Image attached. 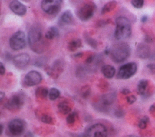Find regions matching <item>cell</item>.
Listing matches in <instances>:
<instances>
[{
    "label": "cell",
    "instance_id": "2",
    "mask_svg": "<svg viewBox=\"0 0 155 137\" xmlns=\"http://www.w3.org/2000/svg\"><path fill=\"white\" fill-rule=\"evenodd\" d=\"M111 60L115 63H121L125 61L130 55L131 47L124 42L113 44L108 50Z\"/></svg>",
    "mask_w": 155,
    "mask_h": 137
},
{
    "label": "cell",
    "instance_id": "31",
    "mask_svg": "<svg viewBox=\"0 0 155 137\" xmlns=\"http://www.w3.org/2000/svg\"><path fill=\"white\" fill-rule=\"evenodd\" d=\"M42 122L46 123V124H51L53 122V119L50 115L47 114H44L41 116V118Z\"/></svg>",
    "mask_w": 155,
    "mask_h": 137
},
{
    "label": "cell",
    "instance_id": "39",
    "mask_svg": "<svg viewBox=\"0 0 155 137\" xmlns=\"http://www.w3.org/2000/svg\"><path fill=\"white\" fill-rule=\"evenodd\" d=\"M4 96H5V93H4V92L0 91V102L3 99V98H4Z\"/></svg>",
    "mask_w": 155,
    "mask_h": 137
},
{
    "label": "cell",
    "instance_id": "7",
    "mask_svg": "<svg viewBox=\"0 0 155 137\" xmlns=\"http://www.w3.org/2000/svg\"><path fill=\"white\" fill-rule=\"evenodd\" d=\"M9 44L13 50L24 49L27 45V38L23 31L19 30L13 33L10 38Z\"/></svg>",
    "mask_w": 155,
    "mask_h": 137
},
{
    "label": "cell",
    "instance_id": "41",
    "mask_svg": "<svg viewBox=\"0 0 155 137\" xmlns=\"http://www.w3.org/2000/svg\"><path fill=\"white\" fill-rule=\"evenodd\" d=\"M2 132H3V125L0 124V135L2 133Z\"/></svg>",
    "mask_w": 155,
    "mask_h": 137
},
{
    "label": "cell",
    "instance_id": "34",
    "mask_svg": "<svg viewBox=\"0 0 155 137\" xmlns=\"http://www.w3.org/2000/svg\"><path fill=\"white\" fill-rule=\"evenodd\" d=\"M147 67L148 68V70H150V72L151 73L155 74V64H154V63L148 64L147 65Z\"/></svg>",
    "mask_w": 155,
    "mask_h": 137
},
{
    "label": "cell",
    "instance_id": "36",
    "mask_svg": "<svg viewBox=\"0 0 155 137\" xmlns=\"http://www.w3.org/2000/svg\"><path fill=\"white\" fill-rule=\"evenodd\" d=\"M120 92L122 94H123L124 95H127L131 93V91L128 89H127V88L122 89L120 90Z\"/></svg>",
    "mask_w": 155,
    "mask_h": 137
},
{
    "label": "cell",
    "instance_id": "38",
    "mask_svg": "<svg viewBox=\"0 0 155 137\" xmlns=\"http://www.w3.org/2000/svg\"><path fill=\"white\" fill-rule=\"evenodd\" d=\"M24 137H34V136H33V135L31 132H27L25 133Z\"/></svg>",
    "mask_w": 155,
    "mask_h": 137
},
{
    "label": "cell",
    "instance_id": "18",
    "mask_svg": "<svg viewBox=\"0 0 155 137\" xmlns=\"http://www.w3.org/2000/svg\"><path fill=\"white\" fill-rule=\"evenodd\" d=\"M73 22V15L71 10H67L61 15L59 22L61 25H70Z\"/></svg>",
    "mask_w": 155,
    "mask_h": 137
},
{
    "label": "cell",
    "instance_id": "6",
    "mask_svg": "<svg viewBox=\"0 0 155 137\" xmlns=\"http://www.w3.org/2000/svg\"><path fill=\"white\" fill-rule=\"evenodd\" d=\"M96 10V4L92 1H88L83 4L79 7L76 15L80 20L87 21L93 16Z\"/></svg>",
    "mask_w": 155,
    "mask_h": 137
},
{
    "label": "cell",
    "instance_id": "43",
    "mask_svg": "<svg viewBox=\"0 0 155 137\" xmlns=\"http://www.w3.org/2000/svg\"><path fill=\"white\" fill-rule=\"evenodd\" d=\"M1 4L0 2V15H1Z\"/></svg>",
    "mask_w": 155,
    "mask_h": 137
},
{
    "label": "cell",
    "instance_id": "44",
    "mask_svg": "<svg viewBox=\"0 0 155 137\" xmlns=\"http://www.w3.org/2000/svg\"><path fill=\"white\" fill-rule=\"evenodd\" d=\"M154 104H155V103H154Z\"/></svg>",
    "mask_w": 155,
    "mask_h": 137
},
{
    "label": "cell",
    "instance_id": "25",
    "mask_svg": "<svg viewBox=\"0 0 155 137\" xmlns=\"http://www.w3.org/2000/svg\"><path fill=\"white\" fill-rule=\"evenodd\" d=\"M84 39H85V41L87 42V43L93 48H96L97 47L98 44H97V41L93 39V38H91V36H90L87 33H85L84 34Z\"/></svg>",
    "mask_w": 155,
    "mask_h": 137
},
{
    "label": "cell",
    "instance_id": "26",
    "mask_svg": "<svg viewBox=\"0 0 155 137\" xmlns=\"http://www.w3.org/2000/svg\"><path fill=\"white\" fill-rule=\"evenodd\" d=\"M60 95V92L59 90L55 88V87H53L51 88L48 93V97L49 99L51 101H54L55 99H56Z\"/></svg>",
    "mask_w": 155,
    "mask_h": 137
},
{
    "label": "cell",
    "instance_id": "35",
    "mask_svg": "<svg viewBox=\"0 0 155 137\" xmlns=\"http://www.w3.org/2000/svg\"><path fill=\"white\" fill-rule=\"evenodd\" d=\"M94 59V55H89L85 60V64H91L93 61Z\"/></svg>",
    "mask_w": 155,
    "mask_h": 137
},
{
    "label": "cell",
    "instance_id": "5",
    "mask_svg": "<svg viewBox=\"0 0 155 137\" xmlns=\"http://www.w3.org/2000/svg\"><path fill=\"white\" fill-rule=\"evenodd\" d=\"M108 131L106 127L101 123H96L88 127L84 133L78 137H107Z\"/></svg>",
    "mask_w": 155,
    "mask_h": 137
},
{
    "label": "cell",
    "instance_id": "3",
    "mask_svg": "<svg viewBox=\"0 0 155 137\" xmlns=\"http://www.w3.org/2000/svg\"><path fill=\"white\" fill-rule=\"evenodd\" d=\"M116 27L114 37L117 40H123L130 37L132 32L131 24L130 20L125 16H119L116 19Z\"/></svg>",
    "mask_w": 155,
    "mask_h": 137
},
{
    "label": "cell",
    "instance_id": "15",
    "mask_svg": "<svg viewBox=\"0 0 155 137\" xmlns=\"http://www.w3.org/2000/svg\"><path fill=\"white\" fill-rule=\"evenodd\" d=\"M116 98L115 92H110L103 95L100 99L99 107L102 109H106L107 107L112 105Z\"/></svg>",
    "mask_w": 155,
    "mask_h": 137
},
{
    "label": "cell",
    "instance_id": "9",
    "mask_svg": "<svg viewBox=\"0 0 155 137\" xmlns=\"http://www.w3.org/2000/svg\"><path fill=\"white\" fill-rule=\"evenodd\" d=\"M62 1L60 0H43L41 7L42 10L50 15H56L61 8Z\"/></svg>",
    "mask_w": 155,
    "mask_h": 137
},
{
    "label": "cell",
    "instance_id": "10",
    "mask_svg": "<svg viewBox=\"0 0 155 137\" xmlns=\"http://www.w3.org/2000/svg\"><path fill=\"white\" fill-rule=\"evenodd\" d=\"M25 101V96L22 93H17L13 95L7 101L5 107L10 111L19 110L23 105Z\"/></svg>",
    "mask_w": 155,
    "mask_h": 137
},
{
    "label": "cell",
    "instance_id": "37",
    "mask_svg": "<svg viewBox=\"0 0 155 137\" xmlns=\"http://www.w3.org/2000/svg\"><path fill=\"white\" fill-rule=\"evenodd\" d=\"M5 72V68L4 64L0 61V75H3Z\"/></svg>",
    "mask_w": 155,
    "mask_h": 137
},
{
    "label": "cell",
    "instance_id": "12",
    "mask_svg": "<svg viewBox=\"0 0 155 137\" xmlns=\"http://www.w3.org/2000/svg\"><path fill=\"white\" fill-rule=\"evenodd\" d=\"M30 56L26 53H21L16 55L12 59L14 65L19 69L25 67L30 62Z\"/></svg>",
    "mask_w": 155,
    "mask_h": 137
},
{
    "label": "cell",
    "instance_id": "16",
    "mask_svg": "<svg viewBox=\"0 0 155 137\" xmlns=\"http://www.w3.org/2000/svg\"><path fill=\"white\" fill-rule=\"evenodd\" d=\"M10 10L18 16H24L27 12V8L25 5L19 1H12L9 4Z\"/></svg>",
    "mask_w": 155,
    "mask_h": 137
},
{
    "label": "cell",
    "instance_id": "27",
    "mask_svg": "<svg viewBox=\"0 0 155 137\" xmlns=\"http://www.w3.org/2000/svg\"><path fill=\"white\" fill-rule=\"evenodd\" d=\"M149 122V118L147 116H145L142 118L139 122H138V127L140 129H145L147 127V124Z\"/></svg>",
    "mask_w": 155,
    "mask_h": 137
},
{
    "label": "cell",
    "instance_id": "22",
    "mask_svg": "<svg viewBox=\"0 0 155 137\" xmlns=\"http://www.w3.org/2000/svg\"><path fill=\"white\" fill-rule=\"evenodd\" d=\"M82 41L80 39L71 40L68 44V49L71 52H74L82 46Z\"/></svg>",
    "mask_w": 155,
    "mask_h": 137
},
{
    "label": "cell",
    "instance_id": "24",
    "mask_svg": "<svg viewBox=\"0 0 155 137\" xmlns=\"http://www.w3.org/2000/svg\"><path fill=\"white\" fill-rule=\"evenodd\" d=\"M116 4H117V2L115 1H109L103 6L101 10V14L104 15L112 11L116 7Z\"/></svg>",
    "mask_w": 155,
    "mask_h": 137
},
{
    "label": "cell",
    "instance_id": "17",
    "mask_svg": "<svg viewBox=\"0 0 155 137\" xmlns=\"http://www.w3.org/2000/svg\"><path fill=\"white\" fill-rule=\"evenodd\" d=\"M150 81L147 79H140L137 86V91L139 95L146 96L148 95V93L150 92V87H149Z\"/></svg>",
    "mask_w": 155,
    "mask_h": 137
},
{
    "label": "cell",
    "instance_id": "8",
    "mask_svg": "<svg viewBox=\"0 0 155 137\" xmlns=\"http://www.w3.org/2000/svg\"><path fill=\"white\" fill-rule=\"evenodd\" d=\"M137 67L134 62H128L121 65L116 74V78L119 79H127L132 77L137 72Z\"/></svg>",
    "mask_w": 155,
    "mask_h": 137
},
{
    "label": "cell",
    "instance_id": "21",
    "mask_svg": "<svg viewBox=\"0 0 155 137\" xmlns=\"http://www.w3.org/2000/svg\"><path fill=\"white\" fill-rule=\"evenodd\" d=\"M58 107L59 112L64 115L69 113L71 110V107L70 103L67 101H62L60 102L58 105Z\"/></svg>",
    "mask_w": 155,
    "mask_h": 137
},
{
    "label": "cell",
    "instance_id": "13",
    "mask_svg": "<svg viewBox=\"0 0 155 137\" xmlns=\"http://www.w3.org/2000/svg\"><path fill=\"white\" fill-rule=\"evenodd\" d=\"M136 54L137 56L141 59H154V54L151 53L150 47L143 43L138 45L136 49Z\"/></svg>",
    "mask_w": 155,
    "mask_h": 137
},
{
    "label": "cell",
    "instance_id": "28",
    "mask_svg": "<svg viewBox=\"0 0 155 137\" xmlns=\"http://www.w3.org/2000/svg\"><path fill=\"white\" fill-rule=\"evenodd\" d=\"M144 2L143 0H132L131 4L136 8H141L144 5Z\"/></svg>",
    "mask_w": 155,
    "mask_h": 137
},
{
    "label": "cell",
    "instance_id": "33",
    "mask_svg": "<svg viewBox=\"0 0 155 137\" xmlns=\"http://www.w3.org/2000/svg\"><path fill=\"white\" fill-rule=\"evenodd\" d=\"M114 115L117 118H121L124 115V112L123 110H122L120 109H118L115 110Z\"/></svg>",
    "mask_w": 155,
    "mask_h": 137
},
{
    "label": "cell",
    "instance_id": "19",
    "mask_svg": "<svg viewBox=\"0 0 155 137\" xmlns=\"http://www.w3.org/2000/svg\"><path fill=\"white\" fill-rule=\"evenodd\" d=\"M101 72L103 75L106 78L111 79L114 76L116 73V69L111 65L107 64V65H104L102 67Z\"/></svg>",
    "mask_w": 155,
    "mask_h": 137
},
{
    "label": "cell",
    "instance_id": "23",
    "mask_svg": "<svg viewBox=\"0 0 155 137\" xmlns=\"http://www.w3.org/2000/svg\"><path fill=\"white\" fill-rule=\"evenodd\" d=\"M48 90L45 87H39L35 91L36 96L39 99H45L48 95Z\"/></svg>",
    "mask_w": 155,
    "mask_h": 137
},
{
    "label": "cell",
    "instance_id": "11",
    "mask_svg": "<svg viewBox=\"0 0 155 137\" xmlns=\"http://www.w3.org/2000/svg\"><path fill=\"white\" fill-rule=\"evenodd\" d=\"M42 81L41 73L36 70L28 72L24 76L23 83L27 87H31L39 84Z\"/></svg>",
    "mask_w": 155,
    "mask_h": 137
},
{
    "label": "cell",
    "instance_id": "29",
    "mask_svg": "<svg viewBox=\"0 0 155 137\" xmlns=\"http://www.w3.org/2000/svg\"><path fill=\"white\" fill-rule=\"evenodd\" d=\"M76 117V112H72V113H70L66 118V121H67V124H73L75 122Z\"/></svg>",
    "mask_w": 155,
    "mask_h": 137
},
{
    "label": "cell",
    "instance_id": "40",
    "mask_svg": "<svg viewBox=\"0 0 155 137\" xmlns=\"http://www.w3.org/2000/svg\"><path fill=\"white\" fill-rule=\"evenodd\" d=\"M148 19V16H143L142 18H141V21L142 22H145L147 21Z\"/></svg>",
    "mask_w": 155,
    "mask_h": 137
},
{
    "label": "cell",
    "instance_id": "30",
    "mask_svg": "<svg viewBox=\"0 0 155 137\" xmlns=\"http://www.w3.org/2000/svg\"><path fill=\"white\" fill-rule=\"evenodd\" d=\"M90 94V87L88 85L83 87L81 89V95L84 98H87Z\"/></svg>",
    "mask_w": 155,
    "mask_h": 137
},
{
    "label": "cell",
    "instance_id": "32",
    "mask_svg": "<svg viewBox=\"0 0 155 137\" xmlns=\"http://www.w3.org/2000/svg\"><path fill=\"white\" fill-rule=\"evenodd\" d=\"M126 100L127 102L129 104H133L134 102H136V97L134 95H130L126 97Z\"/></svg>",
    "mask_w": 155,
    "mask_h": 137
},
{
    "label": "cell",
    "instance_id": "42",
    "mask_svg": "<svg viewBox=\"0 0 155 137\" xmlns=\"http://www.w3.org/2000/svg\"><path fill=\"white\" fill-rule=\"evenodd\" d=\"M125 137H137V136H133V135H129V136H127Z\"/></svg>",
    "mask_w": 155,
    "mask_h": 137
},
{
    "label": "cell",
    "instance_id": "1",
    "mask_svg": "<svg viewBox=\"0 0 155 137\" xmlns=\"http://www.w3.org/2000/svg\"><path fill=\"white\" fill-rule=\"evenodd\" d=\"M27 39L31 49L35 53H41L46 50L47 42L44 39L41 28L33 25L28 31Z\"/></svg>",
    "mask_w": 155,
    "mask_h": 137
},
{
    "label": "cell",
    "instance_id": "4",
    "mask_svg": "<svg viewBox=\"0 0 155 137\" xmlns=\"http://www.w3.org/2000/svg\"><path fill=\"white\" fill-rule=\"evenodd\" d=\"M25 129V122L19 118L12 119L8 124L6 134L10 137H20Z\"/></svg>",
    "mask_w": 155,
    "mask_h": 137
},
{
    "label": "cell",
    "instance_id": "20",
    "mask_svg": "<svg viewBox=\"0 0 155 137\" xmlns=\"http://www.w3.org/2000/svg\"><path fill=\"white\" fill-rule=\"evenodd\" d=\"M59 36V30L56 26L50 27L45 34V38L47 40H52Z\"/></svg>",
    "mask_w": 155,
    "mask_h": 137
},
{
    "label": "cell",
    "instance_id": "14",
    "mask_svg": "<svg viewBox=\"0 0 155 137\" xmlns=\"http://www.w3.org/2000/svg\"><path fill=\"white\" fill-rule=\"evenodd\" d=\"M64 64L59 59L55 61L51 67L47 70V73L53 78H57L64 70Z\"/></svg>",
    "mask_w": 155,
    "mask_h": 137
}]
</instances>
